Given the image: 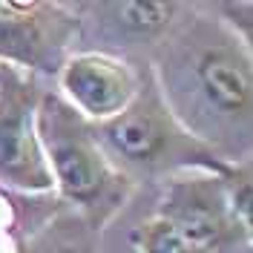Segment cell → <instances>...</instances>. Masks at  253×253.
<instances>
[{"label": "cell", "mask_w": 253, "mask_h": 253, "mask_svg": "<svg viewBox=\"0 0 253 253\" xmlns=\"http://www.w3.org/2000/svg\"><path fill=\"white\" fill-rule=\"evenodd\" d=\"M92 126L107 158L132 181L138 178L164 181L175 173H190V170L227 175L236 167L219 158L210 147H205L178 124V118L161 98L150 63H141V84L129 107L112 121Z\"/></svg>", "instance_id": "3"}, {"label": "cell", "mask_w": 253, "mask_h": 253, "mask_svg": "<svg viewBox=\"0 0 253 253\" xmlns=\"http://www.w3.org/2000/svg\"><path fill=\"white\" fill-rule=\"evenodd\" d=\"M81 38L72 3L0 0V63L58 78Z\"/></svg>", "instance_id": "6"}, {"label": "cell", "mask_w": 253, "mask_h": 253, "mask_svg": "<svg viewBox=\"0 0 253 253\" xmlns=\"http://www.w3.org/2000/svg\"><path fill=\"white\" fill-rule=\"evenodd\" d=\"M147 63L164 104L190 135L227 164L251 161L253 52L248 41L210 6L184 3Z\"/></svg>", "instance_id": "1"}, {"label": "cell", "mask_w": 253, "mask_h": 253, "mask_svg": "<svg viewBox=\"0 0 253 253\" xmlns=\"http://www.w3.org/2000/svg\"><path fill=\"white\" fill-rule=\"evenodd\" d=\"M132 245L138 253H199L156 213L132 230Z\"/></svg>", "instance_id": "10"}, {"label": "cell", "mask_w": 253, "mask_h": 253, "mask_svg": "<svg viewBox=\"0 0 253 253\" xmlns=\"http://www.w3.org/2000/svg\"><path fill=\"white\" fill-rule=\"evenodd\" d=\"M98 236L101 233L86 227L75 213H66L43 224L26 245H20V253H95Z\"/></svg>", "instance_id": "9"}, {"label": "cell", "mask_w": 253, "mask_h": 253, "mask_svg": "<svg viewBox=\"0 0 253 253\" xmlns=\"http://www.w3.org/2000/svg\"><path fill=\"white\" fill-rule=\"evenodd\" d=\"M12 205H9V199H6V190L0 187V251L6 248L9 253L12 251V242H9V230H12Z\"/></svg>", "instance_id": "11"}, {"label": "cell", "mask_w": 253, "mask_h": 253, "mask_svg": "<svg viewBox=\"0 0 253 253\" xmlns=\"http://www.w3.org/2000/svg\"><path fill=\"white\" fill-rule=\"evenodd\" d=\"M38 138L46 156L55 193L86 227L104 230L129 202L135 181L112 164L95 138V126L81 118L58 92L41 95Z\"/></svg>", "instance_id": "2"}, {"label": "cell", "mask_w": 253, "mask_h": 253, "mask_svg": "<svg viewBox=\"0 0 253 253\" xmlns=\"http://www.w3.org/2000/svg\"><path fill=\"white\" fill-rule=\"evenodd\" d=\"M41 81L26 69L0 63V187L23 196L55 190L38 138Z\"/></svg>", "instance_id": "5"}, {"label": "cell", "mask_w": 253, "mask_h": 253, "mask_svg": "<svg viewBox=\"0 0 253 253\" xmlns=\"http://www.w3.org/2000/svg\"><path fill=\"white\" fill-rule=\"evenodd\" d=\"M227 175L190 170L161 181L156 216L167 221L199 253L251 251V221L236 213L227 190Z\"/></svg>", "instance_id": "4"}, {"label": "cell", "mask_w": 253, "mask_h": 253, "mask_svg": "<svg viewBox=\"0 0 253 253\" xmlns=\"http://www.w3.org/2000/svg\"><path fill=\"white\" fill-rule=\"evenodd\" d=\"M184 3H144V0H118V3H72L81 23H89L110 35V41H126L124 46L153 49L175 23Z\"/></svg>", "instance_id": "8"}, {"label": "cell", "mask_w": 253, "mask_h": 253, "mask_svg": "<svg viewBox=\"0 0 253 253\" xmlns=\"http://www.w3.org/2000/svg\"><path fill=\"white\" fill-rule=\"evenodd\" d=\"M138 84V63L101 49L72 52L58 72V95L89 124H104L121 115L135 98Z\"/></svg>", "instance_id": "7"}]
</instances>
